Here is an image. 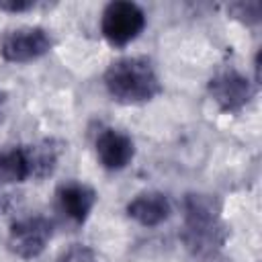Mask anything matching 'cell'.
Returning a JSON list of instances; mask_svg holds the SVG:
<instances>
[{
	"mask_svg": "<svg viewBox=\"0 0 262 262\" xmlns=\"http://www.w3.org/2000/svg\"><path fill=\"white\" fill-rule=\"evenodd\" d=\"M35 178L29 145H16L0 149V180L2 182H25Z\"/></svg>",
	"mask_w": 262,
	"mask_h": 262,
	"instance_id": "10",
	"label": "cell"
},
{
	"mask_svg": "<svg viewBox=\"0 0 262 262\" xmlns=\"http://www.w3.org/2000/svg\"><path fill=\"white\" fill-rule=\"evenodd\" d=\"M59 262H98V258H96V254L90 248L76 244L68 252H63V256L59 258Z\"/></svg>",
	"mask_w": 262,
	"mask_h": 262,
	"instance_id": "12",
	"label": "cell"
},
{
	"mask_svg": "<svg viewBox=\"0 0 262 262\" xmlns=\"http://www.w3.org/2000/svg\"><path fill=\"white\" fill-rule=\"evenodd\" d=\"M170 211H172V207H170L168 196L158 190L139 192L127 205V215L143 227H156V225L164 223L170 217Z\"/></svg>",
	"mask_w": 262,
	"mask_h": 262,
	"instance_id": "8",
	"label": "cell"
},
{
	"mask_svg": "<svg viewBox=\"0 0 262 262\" xmlns=\"http://www.w3.org/2000/svg\"><path fill=\"white\" fill-rule=\"evenodd\" d=\"M186 248L201 258L213 256L225 242V227L219 219V203L211 194H188L184 199Z\"/></svg>",
	"mask_w": 262,
	"mask_h": 262,
	"instance_id": "1",
	"label": "cell"
},
{
	"mask_svg": "<svg viewBox=\"0 0 262 262\" xmlns=\"http://www.w3.org/2000/svg\"><path fill=\"white\" fill-rule=\"evenodd\" d=\"M145 27V14L135 2L117 0L104 6L102 18H100V31L104 39L115 47H125L133 39L139 37V33Z\"/></svg>",
	"mask_w": 262,
	"mask_h": 262,
	"instance_id": "3",
	"label": "cell"
},
{
	"mask_svg": "<svg viewBox=\"0 0 262 262\" xmlns=\"http://www.w3.org/2000/svg\"><path fill=\"white\" fill-rule=\"evenodd\" d=\"M53 41L41 27H18L0 39V55L12 63H27L49 53Z\"/></svg>",
	"mask_w": 262,
	"mask_h": 262,
	"instance_id": "4",
	"label": "cell"
},
{
	"mask_svg": "<svg viewBox=\"0 0 262 262\" xmlns=\"http://www.w3.org/2000/svg\"><path fill=\"white\" fill-rule=\"evenodd\" d=\"M35 6V2L31 0H0V10H6V12H25V10H31Z\"/></svg>",
	"mask_w": 262,
	"mask_h": 262,
	"instance_id": "13",
	"label": "cell"
},
{
	"mask_svg": "<svg viewBox=\"0 0 262 262\" xmlns=\"http://www.w3.org/2000/svg\"><path fill=\"white\" fill-rule=\"evenodd\" d=\"M96 158L106 170H123L135 156L133 139L113 127L102 129L96 135Z\"/></svg>",
	"mask_w": 262,
	"mask_h": 262,
	"instance_id": "7",
	"label": "cell"
},
{
	"mask_svg": "<svg viewBox=\"0 0 262 262\" xmlns=\"http://www.w3.org/2000/svg\"><path fill=\"white\" fill-rule=\"evenodd\" d=\"M53 235V225L45 217H27L10 225L8 248L23 260L37 258Z\"/></svg>",
	"mask_w": 262,
	"mask_h": 262,
	"instance_id": "5",
	"label": "cell"
},
{
	"mask_svg": "<svg viewBox=\"0 0 262 262\" xmlns=\"http://www.w3.org/2000/svg\"><path fill=\"white\" fill-rule=\"evenodd\" d=\"M57 201L61 211L70 219H74L76 223H82L86 221V217L96 205V192L92 186L84 182H68L57 188Z\"/></svg>",
	"mask_w": 262,
	"mask_h": 262,
	"instance_id": "9",
	"label": "cell"
},
{
	"mask_svg": "<svg viewBox=\"0 0 262 262\" xmlns=\"http://www.w3.org/2000/svg\"><path fill=\"white\" fill-rule=\"evenodd\" d=\"M229 12L246 23H258L260 20V12H262V4L252 0V2H235L229 6Z\"/></svg>",
	"mask_w": 262,
	"mask_h": 262,
	"instance_id": "11",
	"label": "cell"
},
{
	"mask_svg": "<svg viewBox=\"0 0 262 262\" xmlns=\"http://www.w3.org/2000/svg\"><path fill=\"white\" fill-rule=\"evenodd\" d=\"M209 94L225 113L242 111L254 96V88L246 76L235 70H223L209 80Z\"/></svg>",
	"mask_w": 262,
	"mask_h": 262,
	"instance_id": "6",
	"label": "cell"
},
{
	"mask_svg": "<svg viewBox=\"0 0 262 262\" xmlns=\"http://www.w3.org/2000/svg\"><path fill=\"white\" fill-rule=\"evenodd\" d=\"M104 86L121 104H141L160 94L162 84L154 66L143 57H121L104 72Z\"/></svg>",
	"mask_w": 262,
	"mask_h": 262,
	"instance_id": "2",
	"label": "cell"
}]
</instances>
